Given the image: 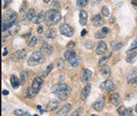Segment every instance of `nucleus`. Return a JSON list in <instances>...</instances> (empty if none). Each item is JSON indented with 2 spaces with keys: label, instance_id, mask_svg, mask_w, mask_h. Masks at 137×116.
I'll return each mask as SVG.
<instances>
[{
  "label": "nucleus",
  "instance_id": "obj_1",
  "mask_svg": "<svg viewBox=\"0 0 137 116\" xmlns=\"http://www.w3.org/2000/svg\"><path fill=\"white\" fill-rule=\"evenodd\" d=\"M53 93L58 97V99L60 100H66L68 97V95L71 94L72 88L67 84L64 83H59L57 85H55L53 87Z\"/></svg>",
  "mask_w": 137,
  "mask_h": 116
},
{
  "label": "nucleus",
  "instance_id": "obj_2",
  "mask_svg": "<svg viewBox=\"0 0 137 116\" xmlns=\"http://www.w3.org/2000/svg\"><path fill=\"white\" fill-rule=\"evenodd\" d=\"M61 14L56 9H50L45 14V23L47 26L55 25L61 21Z\"/></svg>",
  "mask_w": 137,
  "mask_h": 116
},
{
  "label": "nucleus",
  "instance_id": "obj_3",
  "mask_svg": "<svg viewBox=\"0 0 137 116\" xmlns=\"http://www.w3.org/2000/svg\"><path fill=\"white\" fill-rule=\"evenodd\" d=\"M44 53L42 52L41 50L40 51H35L33 52L31 56L29 57L27 61V64L30 67H36V66H39L43 64L45 62V56H44Z\"/></svg>",
  "mask_w": 137,
  "mask_h": 116
},
{
  "label": "nucleus",
  "instance_id": "obj_4",
  "mask_svg": "<svg viewBox=\"0 0 137 116\" xmlns=\"http://www.w3.org/2000/svg\"><path fill=\"white\" fill-rule=\"evenodd\" d=\"M59 31L65 37H72L73 33H74L73 28L72 26H70L68 23H62L60 25V27H59Z\"/></svg>",
  "mask_w": 137,
  "mask_h": 116
},
{
  "label": "nucleus",
  "instance_id": "obj_5",
  "mask_svg": "<svg viewBox=\"0 0 137 116\" xmlns=\"http://www.w3.org/2000/svg\"><path fill=\"white\" fill-rule=\"evenodd\" d=\"M99 89L101 91H103V92H111V91L116 90V85L114 84V82H112L109 79H107V80H104L103 82L100 83Z\"/></svg>",
  "mask_w": 137,
  "mask_h": 116
},
{
  "label": "nucleus",
  "instance_id": "obj_6",
  "mask_svg": "<svg viewBox=\"0 0 137 116\" xmlns=\"http://www.w3.org/2000/svg\"><path fill=\"white\" fill-rule=\"evenodd\" d=\"M17 15L15 13V12H8L4 15V21H8L12 24H15L17 22Z\"/></svg>",
  "mask_w": 137,
  "mask_h": 116
},
{
  "label": "nucleus",
  "instance_id": "obj_7",
  "mask_svg": "<svg viewBox=\"0 0 137 116\" xmlns=\"http://www.w3.org/2000/svg\"><path fill=\"white\" fill-rule=\"evenodd\" d=\"M19 28H20L19 27V24L17 23V22H16V23H15L12 27L9 28L7 31L3 32V37H8V36H12V35L17 34V32L19 31Z\"/></svg>",
  "mask_w": 137,
  "mask_h": 116
},
{
  "label": "nucleus",
  "instance_id": "obj_8",
  "mask_svg": "<svg viewBox=\"0 0 137 116\" xmlns=\"http://www.w3.org/2000/svg\"><path fill=\"white\" fill-rule=\"evenodd\" d=\"M42 84H43V79H42V78L37 76V78H35L34 80H33V82H32V86H31V88L33 89V91L37 94V93L40 91V89H41Z\"/></svg>",
  "mask_w": 137,
  "mask_h": 116
},
{
  "label": "nucleus",
  "instance_id": "obj_9",
  "mask_svg": "<svg viewBox=\"0 0 137 116\" xmlns=\"http://www.w3.org/2000/svg\"><path fill=\"white\" fill-rule=\"evenodd\" d=\"M92 107L96 111H101L104 107V98L100 97L99 100H97L96 102L92 105Z\"/></svg>",
  "mask_w": 137,
  "mask_h": 116
},
{
  "label": "nucleus",
  "instance_id": "obj_10",
  "mask_svg": "<svg viewBox=\"0 0 137 116\" xmlns=\"http://www.w3.org/2000/svg\"><path fill=\"white\" fill-rule=\"evenodd\" d=\"M35 17H36V14H35V10H34V9H29V10L26 12L25 16H24L22 22H23L24 24H27L29 21H32V20H33Z\"/></svg>",
  "mask_w": 137,
  "mask_h": 116
},
{
  "label": "nucleus",
  "instance_id": "obj_11",
  "mask_svg": "<svg viewBox=\"0 0 137 116\" xmlns=\"http://www.w3.org/2000/svg\"><path fill=\"white\" fill-rule=\"evenodd\" d=\"M71 109H72L71 104H66V105H64V106H62L61 108L57 111V113H56V115L55 116H66L68 112H70Z\"/></svg>",
  "mask_w": 137,
  "mask_h": 116
},
{
  "label": "nucleus",
  "instance_id": "obj_12",
  "mask_svg": "<svg viewBox=\"0 0 137 116\" xmlns=\"http://www.w3.org/2000/svg\"><path fill=\"white\" fill-rule=\"evenodd\" d=\"M107 47H106V43L103 41H100L97 46V49H96V53L99 55H102L104 54V52L106 51Z\"/></svg>",
  "mask_w": 137,
  "mask_h": 116
},
{
  "label": "nucleus",
  "instance_id": "obj_13",
  "mask_svg": "<svg viewBox=\"0 0 137 116\" xmlns=\"http://www.w3.org/2000/svg\"><path fill=\"white\" fill-rule=\"evenodd\" d=\"M102 15H95L92 17V23L95 27H99L103 24V20H102Z\"/></svg>",
  "mask_w": 137,
  "mask_h": 116
},
{
  "label": "nucleus",
  "instance_id": "obj_14",
  "mask_svg": "<svg viewBox=\"0 0 137 116\" xmlns=\"http://www.w3.org/2000/svg\"><path fill=\"white\" fill-rule=\"evenodd\" d=\"M91 88H92V85L90 83H88V84H86L84 86V88L82 89V91L80 93V98H81L82 101H85L87 99V97L89 96V93L91 91Z\"/></svg>",
  "mask_w": 137,
  "mask_h": 116
},
{
  "label": "nucleus",
  "instance_id": "obj_15",
  "mask_svg": "<svg viewBox=\"0 0 137 116\" xmlns=\"http://www.w3.org/2000/svg\"><path fill=\"white\" fill-rule=\"evenodd\" d=\"M80 63H81V58L80 56L78 55H74V56H72L70 60H68V64L71 67H77V66L80 65Z\"/></svg>",
  "mask_w": 137,
  "mask_h": 116
},
{
  "label": "nucleus",
  "instance_id": "obj_16",
  "mask_svg": "<svg viewBox=\"0 0 137 116\" xmlns=\"http://www.w3.org/2000/svg\"><path fill=\"white\" fill-rule=\"evenodd\" d=\"M25 56H26V51L24 49H19V50L16 51L15 54L13 55V60L18 61V60H21V59L25 58Z\"/></svg>",
  "mask_w": 137,
  "mask_h": 116
},
{
  "label": "nucleus",
  "instance_id": "obj_17",
  "mask_svg": "<svg viewBox=\"0 0 137 116\" xmlns=\"http://www.w3.org/2000/svg\"><path fill=\"white\" fill-rule=\"evenodd\" d=\"M43 21H45V12H40V13L32 20L31 22L36 23V24H40L41 22H43Z\"/></svg>",
  "mask_w": 137,
  "mask_h": 116
},
{
  "label": "nucleus",
  "instance_id": "obj_18",
  "mask_svg": "<svg viewBox=\"0 0 137 116\" xmlns=\"http://www.w3.org/2000/svg\"><path fill=\"white\" fill-rule=\"evenodd\" d=\"M110 102L115 106H118L121 102V97L118 93H114L110 96Z\"/></svg>",
  "mask_w": 137,
  "mask_h": 116
},
{
  "label": "nucleus",
  "instance_id": "obj_19",
  "mask_svg": "<svg viewBox=\"0 0 137 116\" xmlns=\"http://www.w3.org/2000/svg\"><path fill=\"white\" fill-rule=\"evenodd\" d=\"M137 78V69H133L131 70L127 76V81L128 83H133V81L135 80V79Z\"/></svg>",
  "mask_w": 137,
  "mask_h": 116
},
{
  "label": "nucleus",
  "instance_id": "obj_20",
  "mask_svg": "<svg viewBox=\"0 0 137 116\" xmlns=\"http://www.w3.org/2000/svg\"><path fill=\"white\" fill-rule=\"evenodd\" d=\"M87 20H88V14L87 12L84 10H81L79 13V23L81 25H85L87 23Z\"/></svg>",
  "mask_w": 137,
  "mask_h": 116
},
{
  "label": "nucleus",
  "instance_id": "obj_21",
  "mask_svg": "<svg viewBox=\"0 0 137 116\" xmlns=\"http://www.w3.org/2000/svg\"><path fill=\"white\" fill-rule=\"evenodd\" d=\"M41 51L44 53V54H51L53 52V48L50 44H46V43H44L43 46H42V48H41Z\"/></svg>",
  "mask_w": 137,
  "mask_h": 116
},
{
  "label": "nucleus",
  "instance_id": "obj_22",
  "mask_svg": "<svg viewBox=\"0 0 137 116\" xmlns=\"http://www.w3.org/2000/svg\"><path fill=\"white\" fill-rule=\"evenodd\" d=\"M137 58V52H135V51H128L127 54V57H126V61L127 62V63H129V64H131V63H133L135 60H136Z\"/></svg>",
  "mask_w": 137,
  "mask_h": 116
},
{
  "label": "nucleus",
  "instance_id": "obj_23",
  "mask_svg": "<svg viewBox=\"0 0 137 116\" xmlns=\"http://www.w3.org/2000/svg\"><path fill=\"white\" fill-rule=\"evenodd\" d=\"M91 75H92V71L89 70V69H84L83 74H82V75H81V81L84 82V83L87 82L90 79Z\"/></svg>",
  "mask_w": 137,
  "mask_h": 116
},
{
  "label": "nucleus",
  "instance_id": "obj_24",
  "mask_svg": "<svg viewBox=\"0 0 137 116\" xmlns=\"http://www.w3.org/2000/svg\"><path fill=\"white\" fill-rule=\"evenodd\" d=\"M59 104H60V102H59V101H56V100L50 101V102L47 104V106H46V110H47V111L55 110V109L59 106Z\"/></svg>",
  "mask_w": 137,
  "mask_h": 116
},
{
  "label": "nucleus",
  "instance_id": "obj_25",
  "mask_svg": "<svg viewBox=\"0 0 137 116\" xmlns=\"http://www.w3.org/2000/svg\"><path fill=\"white\" fill-rule=\"evenodd\" d=\"M11 84H12V86H13V88L14 89H17L18 87H19V85L21 84V82L19 81V79H17L16 75H12L11 76Z\"/></svg>",
  "mask_w": 137,
  "mask_h": 116
},
{
  "label": "nucleus",
  "instance_id": "obj_26",
  "mask_svg": "<svg viewBox=\"0 0 137 116\" xmlns=\"http://www.w3.org/2000/svg\"><path fill=\"white\" fill-rule=\"evenodd\" d=\"M100 73H101V75L104 76V78H109L110 75H111V72H110V68L108 66H103L101 67V70H100Z\"/></svg>",
  "mask_w": 137,
  "mask_h": 116
},
{
  "label": "nucleus",
  "instance_id": "obj_27",
  "mask_svg": "<svg viewBox=\"0 0 137 116\" xmlns=\"http://www.w3.org/2000/svg\"><path fill=\"white\" fill-rule=\"evenodd\" d=\"M123 46V43H121L119 41H112L111 42V47L113 50H119Z\"/></svg>",
  "mask_w": 137,
  "mask_h": 116
},
{
  "label": "nucleus",
  "instance_id": "obj_28",
  "mask_svg": "<svg viewBox=\"0 0 137 116\" xmlns=\"http://www.w3.org/2000/svg\"><path fill=\"white\" fill-rule=\"evenodd\" d=\"M76 55V52L74 50H72V49H68V50L65 52V54H64V58H65V60L68 61L72 56H74Z\"/></svg>",
  "mask_w": 137,
  "mask_h": 116
},
{
  "label": "nucleus",
  "instance_id": "obj_29",
  "mask_svg": "<svg viewBox=\"0 0 137 116\" xmlns=\"http://www.w3.org/2000/svg\"><path fill=\"white\" fill-rule=\"evenodd\" d=\"M39 43V39L37 37H32L30 39V41H29V44H28V46H29V48H35L37 44H38Z\"/></svg>",
  "mask_w": 137,
  "mask_h": 116
},
{
  "label": "nucleus",
  "instance_id": "obj_30",
  "mask_svg": "<svg viewBox=\"0 0 137 116\" xmlns=\"http://www.w3.org/2000/svg\"><path fill=\"white\" fill-rule=\"evenodd\" d=\"M45 37L47 38V39H55L56 37V34H55V31L50 28V29H48L46 31V33H45Z\"/></svg>",
  "mask_w": 137,
  "mask_h": 116
},
{
  "label": "nucleus",
  "instance_id": "obj_31",
  "mask_svg": "<svg viewBox=\"0 0 137 116\" xmlns=\"http://www.w3.org/2000/svg\"><path fill=\"white\" fill-rule=\"evenodd\" d=\"M88 1H89V0H77V1H76V6L78 8L85 7L86 5L88 4Z\"/></svg>",
  "mask_w": 137,
  "mask_h": 116
},
{
  "label": "nucleus",
  "instance_id": "obj_32",
  "mask_svg": "<svg viewBox=\"0 0 137 116\" xmlns=\"http://www.w3.org/2000/svg\"><path fill=\"white\" fill-rule=\"evenodd\" d=\"M19 79H20L21 85L25 84V83H26V81H27V74H26L25 72H22L20 74V78H19Z\"/></svg>",
  "mask_w": 137,
  "mask_h": 116
},
{
  "label": "nucleus",
  "instance_id": "obj_33",
  "mask_svg": "<svg viewBox=\"0 0 137 116\" xmlns=\"http://www.w3.org/2000/svg\"><path fill=\"white\" fill-rule=\"evenodd\" d=\"M101 15H102L103 17H108L110 15V11L109 9H108V7L107 6H103L102 9H101Z\"/></svg>",
  "mask_w": 137,
  "mask_h": 116
},
{
  "label": "nucleus",
  "instance_id": "obj_34",
  "mask_svg": "<svg viewBox=\"0 0 137 116\" xmlns=\"http://www.w3.org/2000/svg\"><path fill=\"white\" fill-rule=\"evenodd\" d=\"M84 47H85L86 49H92V48L95 47V44L93 43V41H90V40H88V41L85 42Z\"/></svg>",
  "mask_w": 137,
  "mask_h": 116
},
{
  "label": "nucleus",
  "instance_id": "obj_35",
  "mask_svg": "<svg viewBox=\"0 0 137 116\" xmlns=\"http://www.w3.org/2000/svg\"><path fill=\"white\" fill-rule=\"evenodd\" d=\"M35 95H36V93L33 91V89H32V88L27 89V91H26V94H25V96H26L27 98H33Z\"/></svg>",
  "mask_w": 137,
  "mask_h": 116
},
{
  "label": "nucleus",
  "instance_id": "obj_36",
  "mask_svg": "<svg viewBox=\"0 0 137 116\" xmlns=\"http://www.w3.org/2000/svg\"><path fill=\"white\" fill-rule=\"evenodd\" d=\"M64 66H65V62H64V59H62V58H59L58 60H57V67L58 69H63L64 68Z\"/></svg>",
  "mask_w": 137,
  "mask_h": 116
},
{
  "label": "nucleus",
  "instance_id": "obj_37",
  "mask_svg": "<svg viewBox=\"0 0 137 116\" xmlns=\"http://www.w3.org/2000/svg\"><path fill=\"white\" fill-rule=\"evenodd\" d=\"M107 58H108V56H103V57L99 60V67H103V66H105V63H106V61H107Z\"/></svg>",
  "mask_w": 137,
  "mask_h": 116
},
{
  "label": "nucleus",
  "instance_id": "obj_38",
  "mask_svg": "<svg viewBox=\"0 0 137 116\" xmlns=\"http://www.w3.org/2000/svg\"><path fill=\"white\" fill-rule=\"evenodd\" d=\"M14 114L17 116H23L25 115V112H24L22 109H15L14 110Z\"/></svg>",
  "mask_w": 137,
  "mask_h": 116
},
{
  "label": "nucleus",
  "instance_id": "obj_39",
  "mask_svg": "<svg viewBox=\"0 0 137 116\" xmlns=\"http://www.w3.org/2000/svg\"><path fill=\"white\" fill-rule=\"evenodd\" d=\"M81 113H82V107H78V108H76L73 112H72V116H80L81 115Z\"/></svg>",
  "mask_w": 137,
  "mask_h": 116
},
{
  "label": "nucleus",
  "instance_id": "obj_40",
  "mask_svg": "<svg viewBox=\"0 0 137 116\" xmlns=\"http://www.w3.org/2000/svg\"><path fill=\"white\" fill-rule=\"evenodd\" d=\"M52 69H53V65H52V64L48 65L47 67H46V69H45V74H44V75H43V76H46V75H47L48 74H49V73L52 71Z\"/></svg>",
  "mask_w": 137,
  "mask_h": 116
},
{
  "label": "nucleus",
  "instance_id": "obj_41",
  "mask_svg": "<svg viewBox=\"0 0 137 116\" xmlns=\"http://www.w3.org/2000/svg\"><path fill=\"white\" fill-rule=\"evenodd\" d=\"M126 110H127V108H126L125 106H121V107H119V108H118V113L120 114V116H125Z\"/></svg>",
  "mask_w": 137,
  "mask_h": 116
},
{
  "label": "nucleus",
  "instance_id": "obj_42",
  "mask_svg": "<svg viewBox=\"0 0 137 116\" xmlns=\"http://www.w3.org/2000/svg\"><path fill=\"white\" fill-rule=\"evenodd\" d=\"M135 48H137V40L135 39L133 42H132V44H131V46H130L129 49H128V51H131L133 50V49H135Z\"/></svg>",
  "mask_w": 137,
  "mask_h": 116
},
{
  "label": "nucleus",
  "instance_id": "obj_43",
  "mask_svg": "<svg viewBox=\"0 0 137 116\" xmlns=\"http://www.w3.org/2000/svg\"><path fill=\"white\" fill-rule=\"evenodd\" d=\"M105 36H106V35H104V34H103V33H101L100 31L95 34V37H96L97 39H103V38L105 37Z\"/></svg>",
  "mask_w": 137,
  "mask_h": 116
},
{
  "label": "nucleus",
  "instance_id": "obj_44",
  "mask_svg": "<svg viewBox=\"0 0 137 116\" xmlns=\"http://www.w3.org/2000/svg\"><path fill=\"white\" fill-rule=\"evenodd\" d=\"M100 32H101V33H103L104 35H107V34H108V33L110 32V29H109L108 27H106V26H104V27L101 28Z\"/></svg>",
  "mask_w": 137,
  "mask_h": 116
},
{
  "label": "nucleus",
  "instance_id": "obj_45",
  "mask_svg": "<svg viewBox=\"0 0 137 116\" xmlns=\"http://www.w3.org/2000/svg\"><path fill=\"white\" fill-rule=\"evenodd\" d=\"M74 46H76V43L73 41H71L68 44H67V48H68V49H72V48H74Z\"/></svg>",
  "mask_w": 137,
  "mask_h": 116
},
{
  "label": "nucleus",
  "instance_id": "obj_46",
  "mask_svg": "<svg viewBox=\"0 0 137 116\" xmlns=\"http://www.w3.org/2000/svg\"><path fill=\"white\" fill-rule=\"evenodd\" d=\"M12 2V0H3V4H2V8H6L9 5V4Z\"/></svg>",
  "mask_w": 137,
  "mask_h": 116
},
{
  "label": "nucleus",
  "instance_id": "obj_47",
  "mask_svg": "<svg viewBox=\"0 0 137 116\" xmlns=\"http://www.w3.org/2000/svg\"><path fill=\"white\" fill-rule=\"evenodd\" d=\"M125 116H133V113H132V111H131V109L127 108L126 113H125Z\"/></svg>",
  "mask_w": 137,
  "mask_h": 116
},
{
  "label": "nucleus",
  "instance_id": "obj_48",
  "mask_svg": "<svg viewBox=\"0 0 137 116\" xmlns=\"http://www.w3.org/2000/svg\"><path fill=\"white\" fill-rule=\"evenodd\" d=\"M100 1H101V0H91V3H92L93 6H96V5L100 3Z\"/></svg>",
  "mask_w": 137,
  "mask_h": 116
},
{
  "label": "nucleus",
  "instance_id": "obj_49",
  "mask_svg": "<svg viewBox=\"0 0 137 116\" xmlns=\"http://www.w3.org/2000/svg\"><path fill=\"white\" fill-rule=\"evenodd\" d=\"M38 33L39 34H42V33H43V31H44V28H43V26H39L38 27Z\"/></svg>",
  "mask_w": 137,
  "mask_h": 116
},
{
  "label": "nucleus",
  "instance_id": "obj_50",
  "mask_svg": "<svg viewBox=\"0 0 137 116\" xmlns=\"http://www.w3.org/2000/svg\"><path fill=\"white\" fill-rule=\"evenodd\" d=\"M2 94H3L4 96H7V95H9V91H8V90H3V91H2Z\"/></svg>",
  "mask_w": 137,
  "mask_h": 116
},
{
  "label": "nucleus",
  "instance_id": "obj_51",
  "mask_svg": "<svg viewBox=\"0 0 137 116\" xmlns=\"http://www.w3.org/2000/svg\"><path fill=\"white\" fill-rule=\"evenodd\" d=\"M25 6H26V3L24 2V3L22 4V7H21V12H23V11L25 10Z\"/></svg>",
  "mask_w": 137,
  "mask_h": 116
},
{
  "label": "nucleus",
  "instance_id": "obj_52",
  "mask_svg": "<svg viewBox=\"0 0 137 116\" xmlns=\"http://www.w3.org/2000/svg\"><path fill=\"white\" fill-rule=\"evenodd\" d=\"M86 32H87V31H86L85 29H83L82 32H81V36H85V35H86Z\"/></svg>",
  "mask_w": 137,
  "mask_h": 116
},
{
  "label": "nucleus",
  "instance_id": "obj_53",
  "mask_svg": "<svg viewBox=\"0 0 137 116\" xmlns=\"http://www.w3.org/2000/svg\"><path fill=\"white\" fill-rule=\"evenodd\" d=\"M6 41H7V40H6V37H3V38H2V44H5V43H6Z\"/></svg>",
  "mask_w": 137,
  "mask_h": 116
},
{
  "label": "nucleus",
  "instance_id": "obj_54",
  "mask_svg": "<svg viewBox=\"0 0 137 116\" xmlns=\"http://www.w3.org/2000/svg\"><path fill=\"white\" fill-rule=\"evenodd\" d=\"M7 53H8L7 49H4V50H3V56H6V55H7Z\"/></svg>",
  "mask_w": 137,
  "mask_h": 116
},
{
  "label": "nucleus",
  "instance_id": "obj_55",
  "mask_svg": "<svg viewBox=\"0 0 137 116\" xmlns=\"http://www.w3.org/2000/svg\"><path fill=\"white\" fill-rule=\"evenodd\" d=\"M132 84H133L134 86H137V78L135 79V80L133 81V83H132Z\"/></svg>",
  "mask_w": 137,
  "mask_h": 116
},
{
  "label": "nucleus",
  "instance_id": "obj_56",
  "mask_svg": "<svg viewBox=\"0 0 137 116\" xmlns=\"http://www.w3.org/2000/svg\"><path fill=\"white\" fill-rule=\"evenodd\" d=\"M50 1H51V0H44V2H45V3H49V2H50Z\"/></svg>",
  "mask_w": 137,
  "mask_h": 116
},
{
  "label": "nucleus",
  "instance_id": "obj_57",
  "mask_svg": "<svg viewBox=\"0 0 137 116\" xmlns=\"http://www.w3.org/2000/svg\"><path fill=\"white\" fill-rule=\"evenodd\" d=\"M25 115H26V116H31L29 112H25Z\"/></svg>",
  "mask_w": 137,
  "mask_h": 116
},
{
  "label": "nucleus",
  "instance_id": "obj_58",
  "mask_svg": "<svg viewBox=\"0 0 137 116\" xmlns=\"http://www.w3.org/2000/svg\"><path fill=\"white\" fill-rule=\"evenodd\" d=\"M135 112L137 113V105H136V106H135Z\"/></svg>",
  "mask_w": 137,
  "mask_h": 116
},
{
  "label": "nucleus",
  "instance_id": "obj_59",
  "mask_svg": "<svg viewBox=\"0 0 137 116\" xmlns=\"http://www.w3.org/2000/svg\"><path fill=\"white\" fill-rule=\"evenodd\" d=\"M33 116H39V115H37V114H35V115H33Z\"/></svg>",
  "mask_w": 137,
  "mask_h": 116
},
{
  "label": "nucleus",
  "instance_id": "obj_60",
  "mask_svg": "<svg viewBox=\"0 0 137 116\" xmlns=\"http://www.w3.org/2000/svg\"><path fill=\"white\" fill-rule=\"evenodd\" d=\"M136 40H137V37H136Z\"/></svg>",
  "mask_w": 137,
  "mask_h": 116
}]
</instances>
